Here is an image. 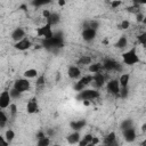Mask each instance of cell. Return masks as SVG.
Instances as JSON below:
<instances>
[{"label":"cell","mask_w":146,"mask_h":146,"mask_svg":"<svg viewBox=\"0 0 146 146\" xmlns=\"http://www.w3.org/2000/svg\"><path fill=\"white\" fill-rule=\"evenodd\" d=\"M127 46H128V39H127V36H125V35L120 36V38L117 39L116 43H115V47H116V48H119V49H124Z\"/></svg>","instance_id":"cell-24"},{"label":"cell","mask_w":146,"mask_h":146,"mask_svg":"<svg viewBox=\"0 0 146 146\" xmlns=\"http://www.w3.org/2000/svg\"><path fill=\"white\" fill-rule=\"evenodd\" d=\"M140 146H146V137L143 139V141L140 143Z\"/></svg>","instance_id":"cell-47"},{"label":"cell","mask_w":146,"mask_h":146,"mask_svg":"<svg viewBox=\"0 0 146 146\" xmlns=\"http://www.w3.org/2000/svg\"><path fill=\"white\" fill-rule=\"evenodd\" d=\"M130 27V22L129 19H122L119 24V29L120 30H128Z\"/></svg>","instance_id":"cell-32"},{"label":"cell","mask_w":146,"mask_h":146,"mask_svg":"<svg viewBox=\"0 0 146 146\" xmlns=\"http://www.w3.org/2000/svg\"><path fill=\"white\" fill-rule=\"evenodd\" d=\"M129 82H130V73H123L120 75L119 83H120L121 89H127L129 86Z\"/></svg>","instance_id":"cell-18"},{"label":"cell","mask_w":146,"mask_h":146,"mask_svg":"<svg viewBox=\"0 0 146 146\" xmlns=\"http://www.w3.org/2000/svg\"><path fill=\"white\" fill-rule=\"evenodd\" d=\"M35 32H36V35L40 36V38H42L43 40H49V39H51V38L55 36V33L52 31L51 25H49L47 23L44 25L40 26V27H36L35 29Z\"/></svg>","instance_id":"cell-3"},{"label":"cell","mask_w":146,"mask_h":146,"mask_svg":"<svg viewBox=\"0 0 146 146\" xmlns=\"http://www.w3.org/2000/svg\"><path fill=\"white\" fill-rule=\"evenodd\" d=\"M46 3H48V1H33V2H32V5H33V6H36V7L43 6V5H46Z\"/></svg>","instance_id":"cell-43"},{"label":"cell","mask_w":146,"mask_h":146,"mask_svg":"<svg viewBox=\"0 0 146 146\" xmlns=\"http://www.w3.org/2000/svg\"><path fill=\"white\" fill-rule=\"evenodd\" d=\"M103 67H104L105 71H108V72L121 70V65H120V63H117L116 60H114V59H112V58H107V59H105V60L103 62Z\"/></svg>","instance_id":"cell-8"},{"label":"cell","mask_w":146,"mask_h":146,"mask_svg":"<svg viewBox=\"0 0 146 146\" xmlns=\"http://www.w3.org/2000/svg\"><path fill=\"white\" fill-rule=\"evenodd\" d=\"M122 136H123V139L127 141V143H133L137 138V133H136V129L133 127L129 128V129H125L122 131Z\"/></svg>","instance_id":"cell-12"},{"label":"cell","mask_w":146,"mask_h":146,"mask_svg":"<svg viewBox=\"0 0 146 146\" xmlns=\"http://www.w3.org/2000/svg\"><path fill=\"white\" fill-rule=\"evenodd\" d=\"M92 138H94V136H92L91 133H86V135L81 138V140L79 141L78 146H87L88 144H90V143H91Z\"/></svg>","instance_id":"cell-25"},{"label":"cell","mask_w":146,"mask_h":146,"mask_svg":"<svg viewBox=\"0 0 146 146\" xmlns=\"http://www.w3.org/2000/svg\"><path fill=\"white\" fill-rule=\"evenodd\" d=\"M143 24H144V25H146V16L144 17V21H143Z\"/></svg>","instance_id":"cell-48"},{"label":"cell","mask_w":146,"mask_h":146,"mask_svg":"<svg viewBox=\"0 0 146 146\" xmlns=\"http://www.w3.org/2000/svg\"><path fill=\"white\" fill-rule=\"evenodd\" d=\"M38 71L35 68H27L24 71L23 73V78L25 79H34V78H38Z\"/></svg>","instance_id":"cell-23"},{"label":"cell","mask_w":146,"mask_h":146,"mask_svg":"<svg viewBox=\"0 0 146 146\" xmlns=\"http://www.w3.org/2000/svg\"><path fill=\"white\" fill-rule=\"evenodd\" d=\"M0 146H9V143L6 140L5 136H0Z\"/></svg>","instance_id":"cell-42"},{"label":"cell","mask_w":146,"mask_h":146,"mask_svg":"<svg viewBox=\"0 0 146 146\" xmlns=\"http://www.w3.org/2000/svg\"><path fill=\"white\" fill-rule=\"evenodd\" d=\"M67 75L70 79L75 80V79H80L81 78V70L78 65H71L67 68Z\"/></svg>","instance_id":"cell-14"},{"label":"cell","mask_w":146,"mask_h":146,"mask_svg":"<svg viewBox=\"0 0 146 146\" xmlns=\"http://www.w3.org/2000/svg\"><path fill=\"white\" fill-rule=\"evenodd\" d=\"M11 96H10V92L9 90H5L0 94V108L1 110H6V108H9V106L11 105Z\"/></svg>","instance_id":"cell-7"},{"label":"cell","mask_w":146,"mask_h":146,"mask_svg":"<svg viewBox=\"0 0 146 146\" xmlns=\"http://www.w3.org/2000/svg\"><path fill=\"white\" fill-rule=\"evenodd\" d=\"M47 135H46V132L44 131H42V130H40V131H38L36 132V135H35V138H36V140H39V139H42V138H44Z\"/></svg>","instance_id":"cell-40"},{"label":"cell","mask_w":146,"mask_h":146,"mask_svg":"<svg viewBox=\"0 0 146 146\" xmlns=\"http://www.w3.org/2000/svg\"><path fill=\"white\" fill-rule=\"evenodd\" d=\"M144 17H145V15L140 11V13H138L137 15H136V21L138 22V23H143V21H144Z\"/></svg>","instance_id":"cell-41"},{"label":"cell","mask_w":146,"mask_h":146,"mask_svg":"<svg viewBox=\"0 0 146 146\" xmlns=\"http://www.w3.org/2000/svg\"><path fill=\"white\" fill-rule=\"evenodd\" d=\"M87 146H96V145H94V144H91V143H90V144H88Z\"/></svg>","instance_id":"cell-49"},{"label":"cell","mask_w":146,"mask_h":146,"mask_svg":"<svg viewBox=\"0 0 146 146\" xmlns=\"http://www.w3.org/2000/svg\"><path fill=\"white\" fill-rule=\"evenodd\" d=\"M100 146H107V145H105V144H103V145H100Z\"/></svg>","instance_id":"cell-51"},{"label":"cell","mask_w":146,"mask_h":146,"mask_svg":"<svg viewBox=\"0 0 146 146\" xmlns=\"http://www.w3.org/2000/svg\"><path fill=\"white\" fill-rule=\"evenodd\" d=\"M99 96H100V94L96 89H84V90H82L81 92L78 94L76 98L79 100H82V102H84V100L91 102V100L97 99Z\"/></svg>","instance_id":"cell-2"},{"label":"cell","mask_w":146,"mask_h":146,"mask_svg":"<svg viewBox=\"0 0 146 146\" xmlns=\"http://www.w3.org/2000/svg\"><path fill=\"white\" fill-rule=\"evenodd\" d=\"M86 124H87L86 120H75V121L71 122L70 125H71L73 131H80L81 129H83L86 127Z\"/></svg>","instance_id":"cell-19"},{"label":"cell","mask_w":146,"mask_h":146,"mask_svg":"<svg viewBox=\"0 0 146 146\" xmlns=\"http://www.w3.org/2000/svg\"><path fill=\"white\" fill-rule=\"evenodd\" d=\"M92 62H91V57L88 56V55H82L78 60H76V65L80 67V66H86V65H90Z\"/></svg>","instance_id":"cell-21"},{"label":"cell","mask_w":146,"mask_h":146,"mask_svg":"<svg viewBox=\"0 0 146 146\" xmlns=\"http://www.w3.org/2000/svg\"><path fill=\"white\" fill-rule=\"evenodd\" d=\"M136 40H137V43L143 46V47H146V31L141 32L140 34H138L136 36Z\"/></svg>","instance_id":"cell-28"},{"label":"cell","mask_w":146,"mask_h":146,"mask_svg":"<svg viewBox=\"0 0 146 146\" xmlns=\"http://www.w3.org/2000/svg\"><path fill=\"white\" fill-rule=\"evenodd\" d=\"M81 135H80V131H73L71 132L70 135H67L66 137V140L70 145H78L79 141L81 140Z\"/></svg>","instance_id":"cell-16"},{"label":"cell","mask_w":146,"mask_h":146,"mask_svg":"<svg viewBox=\"0 0 146 146\" xmlns=\"http://www.w3.org/2000/svg\"><path fill=\"white\" fill-rule=\"evenodd\" d=\"M46 84V79H44V75H39L36 78V82H35V86L36 87H43Z\"/></svg>","instance_id":"cell-33"},{"label":"cell","mask_w":146,"mask_h":146,"mask_svg":"<svg viewBox=\"0 0 146 146\" xmlns=\"http://www.w3.org/2000/svg\"><path fill=\"white\" fill-rule=\"evenodd\" d=\"M31 47H32V42H31V40L27 36L24 38L23 40L14 43V48L17 49V50H19V51H25V50L30 49Z\"/></svg>","instance_id":"cell-11"},{"label":"cell","mask_w":146,"mask_h":146,"mask_svg":"<svg viewBox=\"0 0 146 146\" xmlns=\"http://www.w3.org/2000/svg\"><path fill=\"white\" fill-rule=\"evenodd\" d=\"M73 88H74V90H75V91H78V92H81L82 90H84V89H86V86H83L82 83H80V82L78 81V82H75V83H74Z\"/></svg>","instance_id":"cell-34"},{"label":"cell","mask_w":146,"mask_h":146,"mask_svg":"<svg viewBox=\"0 0 146 146\" xmlns=\"http://www.w3.org/2000/svg\"><path fill=\"white\" fill-rule=\"evenodd\" d=\"M140 131H141V132H146V123H144V124L141 125V128H140Z\"/></svg>","instance_id":"cell-46"},{"label":"cell","mask_w":146,"mask_h":146,"mask_svg":"<svg viewBox=\"0 0 146 146\" xmlns=\"http://www.w3.org/2000/svg\"><path fill=\"white\" fill-rule=\"evenodd\" d=\"M36 146H50V138L48 136H46L42 139H39L36 141Z\"/></svg>","instance_id":"cell-31"},{"label":"cell","mask_w":146,"mask_h":146,"mask_svg":"<svg viewBox=\"0 0 146 146\" xmlns=\"http://www.w3.org/2000/svg\"><path fill=\"white\" fill-rule=\"evenodd\" d=\"M88 70H89L90 73H92V75L96 74V73H100L102 70H104L103 63H91V64L88 66Z\"/></svg>","instance_id":"cell-20"},{"label":"cell","mask_w":146,"mask_h":146,"mask_svg":"<svg viewBox=\"0 0 146 146\" xmlns=\"http://www.w3.org/2000/svg\"><path fill=\"white\" fill-rule=\"evenodd\" d=\"M9 92H10V96H11V98L13 99H17V98H19L21 97V92L19 91H17L16 89H14V88H11L10 90H9Z\"/></svg>","instance_id":"cell-35"},{"label":"cell","mask_w":146,"mask_h":146,"mask_svg":"<svg viewBox=\"0 0 146 146\" xmlns=\"http://www.w3.org/2000/svg\"><path fill=\"white\" fill-rule=\"evenodd\" d=\"M63 42H64V41H63V38L55 34L54 38H51V39H49V40H43L42 44H43L44 47H47V48H52V49H55V48H60V47L63 46Z\"/></svg>","instance_id":"cell-6"},{"label":"cell","mask_w":146,"mask_h":146,"mask_svg":"<svg viewBox=\"0 0 146 146\" xmlns=\"http://www.w3.org/2000/svg\"><path fill=\"white\" fill-rule=\"evenodd\" d=\"M13 88L16 89L17 91H19L21 94H23V92L30 90V88H31V82L29 81V79L21 78V79H17V80L14 82Z\"/></svg>","instance_id":"cell-5"},{"label":"cell","mask_w":146,"mask_h":146,"mask_svg":"<svg viewBox=\"0 0 146 146\" xmlns=\"http://www.w3.org/2000/svg\"><path fill=\"white\" fill-rule=\"evenodd\" d=\"M131 127H133V121H132L131 119H124V120L120 123V129H121V131H123V130H125V129H129V128H131Z\"/></svg>","instance_id":"cell-26"},{"label":"cell","mask_w":146,"mask_h":146,"mask_svg":"<svg viewBox=\"0 0 146 146\" xmlns=\"http://www.w3.org/2000/svg\"><path fill=\"white\" fill-rule=\"evenodd\" d=\"M52 146H62V145H59V144H55V145H52Z\"/></svg>","instance_id":"cell-50"},{"label":"cell","mask_w":146,"mask_h":146,"mask_svg":"<svg viewBox=\"0 0 146 146\" xmlns=\"http://www.w3.org/2000/svg\"><path fill=\"white\" fill-rule=\"evenodd\" d=\"M97 35V31L91 29V27H87V29H83L82 32H81V36H82V40L86 41V42H90L92 40H95Z\"/></svg>","instance_id":"cell-9"},{"label":"cell","mask_w":146,"mask_h":146,"mask_svg":"<svg viewBox=\"0 0 146 146\" xmlns=\"http://www.w3.org/2000/svg\"><path fill=\"white\" fill-rule=\"evenodd\" d=\"M41 14H42V17H43V18H46V21H47V19L51 16L52 11H50L49 9H42V13H41Z\"/></svg>","instance_id":"cell-39"},{"label":"cell","mask_w":146,"mask_h":146,"mask_svg":"<svg viewBox=\"0 0 146 146\" xmlns=\"http://www.w3.org/2000/svg\"><path fill=\"white\" fill-rule=\"evenodd\" d=\"M58 5H59L60 7H63V6L66 5V1H65V0H59V1H58Z\"/></svg>","instance_id":"cell-45"},{"label":"cell","mask_w":146,"mask_h":146,"mask_svg":"<svg viewBox=\"0 0 146 146\" xmlns=\"http://www.w3.org/2000/svg\"><path fill=\"white\" fill-rule=\"evenodd\" d=\"M7 122H8V116L5 113V111L1 110V112H0V128H5Z\"/></svg>","instance_id":"cell-30"},{"label":"cell","mask_w":146,"mask_h":146,"mask_svg":"<svg viewBox=\"0 0 146 146\" xmlns=\"http://www.w3.org/2000/svg\"><path fill=\"white\" fill-rule=\"evenodd\" d=\"M9 113H10L13 116H15V115L17 114V106H16L15 103H11V105L9 106Z\"/></svg>","instance_id":"cell-38"},{"label":"cell","mask_w":146,"mask_h":146,"mask_svg":"<svg viewBox=\"0 0 146 146\" xmlns=\"http://www.w3.org/2000/svg\"><path fill=\"white\" fill-rule=\"evenodd\" d=\"M39 112V104L35 97H32L26 103V113L27 114H35Z\"/></svg>","instance_id":"cell-10"},{"label":"cell","mask_w":146,"mask_h":146,"mask_svg":"<svg viewBox=\"0 0 146 146\" xmlns=\"http://www.w3.org/2000/svg\"><path fill=\"white\" fill-rule=\"evenodd\" d=\"M122 57V62L124 65H128V66H133L138 63H140V58L138 56V52H137V47L133 46L131 47L130 49L125 50L122 52L121 55Z\"/></svg>","instance_id":"cell-1"},{"label":"cell","mask_w":146,"mask_h":146,"mask_svg":"<svg viewBox=\"0 0 146 146\" xmlns=\"http://www.w3.org/2000/svg\"><path fill=\"white\" fill-rule=\"evenodd\" d=\"M104 144L107 146H115L116 145V133L114 131H111L110 133L106 135L104 138Z\"/></svg>","instance_id":"cell-17"},{"label":"cell","mask_w":146,"mask_h":146,"mask_svg":"<svg viewBox=\"0 0 146 146\" xmlns=\"http://www.w3.org/2000/svg\"><path fill=\"white\" fill-rule=\"evenodd\" d=\"M10 36H11V39H13L15 42H18V41L23 40L24 38H26V35H25V30H24L23 27H16V29H14V31L11 32Z\"/></svg>","instance_id":"cell-13"},{"label":"cell","mask_w":146,"mask_h":146,"mask_svg":"<svg viewBox=\"0 0 146 146\" xmlns=\"http://www.w3.org/2000/svg\"><path fill=\"white\" fill-rule=\"evenodd\" d=\"M88 24H89V27H91V29H94V30H96V31H97V29H98L99 25H100L99 22H98V21H95V19L90 21Z\"/></svg>","instance_id":"cell-37"},{"label":"cell","mask_w":146,"mask_h":146,"mask_svg":"<svg viewBox=\"0 0 146 146\" xmlns=\"http://www.w3.org/2000/svg\"><path fill=\"white\" fill-rule=\"evenodd\" d=\"M59 22H60V16H59V14H58V13H52L51 16L47 19L46 23L49 24V25H51V26H54V25H57Z\"/></svg>","instance_id":"cell-22"},{"label":"cell","mask_w":146,"mask_h":146,"mask_svg":"<svg viewBox=\"0 0 146 146\" xmlns=\"http://www.w3.org/2000/svg\"><path fill=\"white\" fill-rule=\"evenodd\" d=\"M92 80H94V75H91V74H90V75H83L82 78H80V79H79V82L87 87L89 83H91V82H92Z\"/></svg>","instance_id":"cell-29"},{"label":"cell","mask_w":146,"mask_h":146,"mask_svg":"<svg viewBox=\"0 0 146 146\" xmlns=\"http://www.w3.org/2000/svg\"><path fill=\"white\" fill-rule=\"evenodd\" d=\"M92 83L96 88H103L104 86H106V79H105V75L100 72V73H96L94 74V80H92Z\"/></svg>","instance_id":"cell-15"},{"label":"cell","mask_w":146,"mask_h":146,"mask_svg":"<svg viewBox=\"0 0 146 146\" xmlns=\"http://www.w3.org/2000/svg\"><path fill=\"white\" fill-rule=\"evenodd\" d=\"M106 91L114 97H120L121 87L119 83V79H111L110 81H107L106 82Z\"/></svg>","instance_id":"cell-4"},{"label":"cell","mask_w":146,"mask_h":146,"mask_svg":"<svg viewBox=\"0 0 146 146\" xmlns=\"http://www.w3.org/2000/svg\"><path fill=\"white\" fill-rule=\"evenodd\" d=\"M91 144H94V145L98 146V144H99V139H98L97 137H95V136H94V138H92V140H91Z\"/></svg>","instance_id":"cell-44"},{"label":"cell","mask_w":146,"mask_h":146,"mask_svg":"<svg viewBox=\"0 0 146 146\" xmlns=\"http://www.w3.org/2000/svg\"><path fill=\"white\" fill-rule=\"evenodd\" d=\"M121 5H122V1H120V0H113V1H110V6H111L112 9H116V8H119Z\"/></svg>","instance_id":"cell-36"},{"label":"cell","mask_w":146,"mask_h":146,"mask_svg":"<svg viewBox=\"0 0 146 146\" xmlns=\"http://www.w3.org/2000/svg\"><path fill=\"white\" fill-rule=\"evenodd\" d=\"M3 136H5V138H6V140L10 144L14 139H15V137H16V135H15V131L13 130V129H7L6 131H5V133H3Z\"/></svg>","instance_id":"cell-27"}]
</instances>
